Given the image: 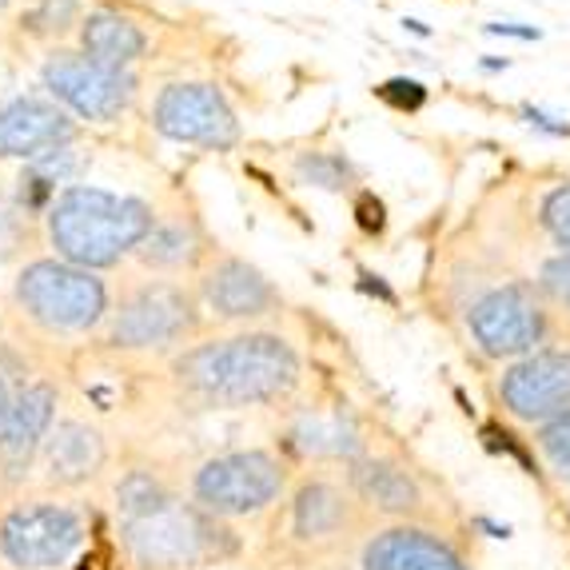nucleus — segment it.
<instances>
[{
    "instance_id": "f257e3e1",
    "label": "nucleus",
    "mask_w": 570,
    "mask_h": 570,
    "mask_svg": "<svg viewBox=\"0 0 570 570\" xmlns=\"http://www.w3.org/2000/svg\"><path fill=\"white\" fill-rule=\"evenodd\" d=\"M299 352L276 332H236L184 347L171 360V380L204 407H256L292 395Z\"/></svg>"
},
{
    "instance_id": "f03ea898",
    "label": "nucleus",
    "mask_w": 570,
    "mask_h": 570,
    "mask_svg": "<svg viewBox=\"0 0 570 570\" xmlns=\"http://www.w3.org/2000/svg\"><path fill=\"white\" fill-rule=\"evenodd\" d=\"M156 208L144 196L96 188V184H68L48 208V244L57 259L108 272L124 256H136V247L156 228Z\"/></svg>"
},
{
    "instance_id": "7ed1b4c3",
    "label": "nucleus",
    "mask_w": 570,
    "mask_h": 570,
    "mask_svg": "<svg viewBox=\"0 0 570 570\" xmlns=\"http://www.w3.org/2000/svg\"><path fill=\"white\" fill-rule=\"evenodd\" d=\"M200 295L176 276L124 279L105 320V343L112 352H176L200 335Z\"/></svg>"
},
{
    "instance_id": "20e7f679",
    "label": "nucleus",
    "mask_w": 570,
    "mask_h": 570,
    "mask_svg": "<svg viewBox=\"0 0 570 570\" xmlns=\"http://www.w3.org/2000/svg\"><path fill=\"white\" fill-rule=\"evenodd\" d=\"M12 299L24 312V320L45 335H88L112 312L105 279L57 256L29 259L20 267Z\"/></svg>"
},
{
    "instance_id": "39448f33",
    "label": "nucleus",
    "mask_w": 570,
    "mask_h": 570,
    "mask_svg": "<svg viewBox=\"0 0 570 570\" xmlns=\"http://www.w3.org/2000/svg\"><path fill=\"white\" fill-rule=\"evenodd\" d=\"M466 332L487 360L514 363L523 355L539 352L542 343H551V307L542 304V295L527 279H507V284L487 287L475 295L463 312Z\"/></svg>"
},
{
    "instance_id": "423d86ee",
    "label": "nucleus",
    "mask_w": 570,
    "mask_h": 570,
    "mask_svg": "<svg viewBox=\"0 0 570 570\" xmlns=\"http://www.w3.org/2000/svg\"><path fill=\"white\" fill-rule=\"evenodd\" d=\"M45 92L57 100L65 112L80 116L88 124H112L120 120L136 100L132 68H108L92 60L88 52L60 48L40 65Z\"/></svg>"
},
{
    "instance_id": "0eeeda50",
    "label": "nucleus",
    "mask_w": 570,
    "mask_h": 570,
    "mask_svg": "<svg viewBox=\"0 0 570 570\" xmlns=\"http://www.w3.org/2000/svg\"><path fill=\"white\" fill-rule=\"evenodd\" d=\"M153 128L171 144H200L212 153H228L239 140V120L216 85L176 80L160 88L153 105Z\"/></svg>"
},
{
    "instance_id": "6e6552de",
    "label": "nucleus",
    "mask_w": 570,
    "mask_h": 570,
    "mask_svg": "<svg viewBox=\"0 0 570 570\" xmlns=\"http://www.w3.org/2000/svg\"><path fill=\"white\" fill-rule=\"evenodd\" d=\"M284 491V466L267 451H232L196 471V503L212 514H256Z\"/></svg>"
},
{
    "instance_id": "1a4fd4ad",
    "label": "nucleus",
    "mask_w": 570,
    "mask_h": 570,
    "mask_svg": "<svg viewBox=\"0 0 570 570\" xmlns=\"http://www.w3.org/2000/svg\"><path fill=\"white\" fill-rule=\"evenodd\" d=\"M499 403L514 423L542 428L547 419L570 407V343L539 347L503 367L499 375Z\"/></svg>"
},
{
    "instance_id": "9d476101",
    "label": "nucleus",
    "mask_w": 570,
    "mask_h": 570,
    "mask_svg": "<svg viewBox=\"0 0 570 570\" xmlns=\"http://www.w3.org/2000/svg\"><path fill=\"white\" fill-rule=\"evenodd\" d=\"M219 527L200 511L180 507L171 499L160 511L128 523V547L140 567H184L219 551Z\"/></svg>"
},
{
    "instance_id": "9b49d317",
    "label": "nucleus",
    "mask_w": 570,
    "mask_h": 570,
    "mask_svg": "<svg viewBox=\"0 0 570 570\" xmlns=\"http://www.w3.org/2000/svg\"><path fill=\"white\" fill-rule=\"evenodd\" d=\"M80 542H85V523L77 511L57 503H32L0 523V551L12 567L24 570H48L72 559Z\"/></svg>"
},
{
    "instance_id": "f8f14e48",
    "label": "nucleus",
    "mask_w": 570,
    "mask_h": 570,
    "mask_svg": "<svg viewBox=\"0 0 570 570\" xmlns=\"http://www.w3.org/2000/svg\"><path fill=\"white\" fill-rule=\"evenodd\" d=\"M196 295H200V307L224 324H256L267 315L279 312V292L276 284L259 272L256 264H247L239 256H216L200 267L196 276Z\"/></svg>"
},
{
    "instance_id": "ddd939ff",
    "label": "nucleus",
    "mask_w": 570,
    "mask_h": 570,
    "mask_svg": "<svg viewBox=\"0 0 570 570\" xmlns=\"http://www.w3.org/2000/svg\"><path fill=\"white\" fill-rule=\"evenodd\" d=\"M52 423H57V387L48 380L20 383L4 407V419H0V471H4V479L17 483L20 475H29L32 459L45 448Z\"/></svg>"
},
{
    "instance_id": "4468645a",
    "label": "nucleus",
    "mask_w": 570,
    "mask_h": 570,
    "mask_svg": "<svg viewBox=\"0 0 570 570\" xmlns=\"http://www.w3.org/2000/svg\"><path fill=\"white\" fill-rule=\"evenodd\" d=\"M72 112L52 96H12L0 105V160H37L60 144H72Z\"/></svg>"
},
{
    "instance_id": "2eb2a0df",
    "label": "nucleus",
    "mask_w": 570,
    "mask_h": 570,
    "mask_svg": "<svg viewBox=\"0 0 570 570\" xmlns=\"http://www.w3.org/2000/svg\"><path fill=\"white\" fill-rule=\"evenodd\" d=\"M216 256V247L204 236L200 219L184 216V212H168V216L156 219V228L148 232L140 247H136V259H140L144 272L153 276H184V272H196Z\"/></svg>"
},
{
    "instance_id": "dca6fc26",
    "label": "nucleus",
    "mask_w": 570,
    "mask_h": 570,
    "mask_svg": "<svg viewBox=\"0 0 570 570\" xmlns=\"http://www.w3.org/2000/svg\"><path fill=\"white\" fill-rule=\"evenodd\" d=\"M363 570H466L451 542L419 527H391L363 551Z\"/></svg>"
},
{
    "instance_id": "f3484780",
    "label": "nucleus",
    "mask_w": 570,
    "mask_h": 570,
    "mask_svg": "<svg viewBox=\"0 0 570 570\" xmlns=\"http://www.w3.org/2000/svg\"><path fill=\"white\" fill-rule=\"evenodd\" d=\"M40 455H45L48 483L80 487L105 466L108 448L96 428H88V423H80V419H60L57 428L48 431Z\"/></svg>"
},
{
    "instance_id": "a211bd4d",
    "label": "nucleus",
    "mask_w": 570,
    "mask_h": 570,
    "mask_svg": "<svg viewBox=\"0 0 570 570\" xmlns=\"http://www.w3.org/2000/svg\"><path fill=\"white\" fill-rule=\"evenodd\" d=\"M80 52L108 68H132L148 52V37L132 17L116 9H92L80 20Z\"/></svg>"
},
{
    "instance_id": "6ab92c4d",
    "label": "nucleus",
    "mask_w": 570,
    "mask_h": 570,
    "mask_svg": "<svg viewBox=\"0 0 570 570\" xmlns=\"http://www.w3.org/2000/svg\"><path fill=\"white\" fill-rule=\"evenodd\" d=\"M80 168H85V156L72 144H60L52 153L29 160L20 171V208L32 212V216H48V208L57 204V196L72 184Z\"/></svg>"
},
{
    "instance_id": "aec40b11",
    "label": "nucleus",
    "mask_w": 570,
    "mask_h": 570,
    "mask_svg": "<svg viewBox=\"0 0 570 570\" xmlns=\"http://www.w3.org/2000/svg\"><path fill=\"white\" fill-rule=\"evenodd\" d=\"M352 483H355V491H360L367 503L380 507V511L407 514L419 507L415 479H411L400 463H387V459H355Z\"/></svg>"
},
{
    "instance_id": "412c9836",
    "label": "nucleus",
    "mask_w": 570,
    "mask_h": 570,
    "mask_svg": "<svg viewBox=\"0 0 570 570\" xmlns=\"http://www.w3.org/2000/svg\"><path fill=\"white\" fill-rule=\"evenodd\" d=\"M292 448L304 455H332V459H360V428L347 411H332V415H304L292 431Z\"/></svg>"
},
{
    "instance_id": "4be33fe9",
    "label": "nucleus",
    "mask_w": 570,
    "mask_h": 570,
    "mask_svg": "<svg viewBox=\"0 0 570 570\" xmlns=\"http://www.w3.org/2000/svg\"><path fill=\"white\" fill-rule=\"evenodd\" d=\"M343 519H347V503H343V494L335 487L307 483L304 491L295 494V531L304 539L340 531Z\"/></svg>"
},
{
    "instance_id": "5701e85b",
    "label": "nucleus",
    "mask_w": 570,
    "mask_h": 570,
    "mask_svg": "<svg viewBox=\"0 0 570 570\" xmlns=\"http://www.w3.org/2000/svg\"><path fill=\"white\" fill-rule=\"evenodd\" d=\"M295 180L304 188H320V191H352L360 171L343 153H299L292 160Z\"/></svg>"
},
{
    "instance_id": "b1692460",
    "label": "nucleus",
    "mask_w": 570,
    "mask_h": 570,
    "mask_svg": "<svg viewBox=\"0 0 570 570\" xmlns=\"http://www.w3.org/2000/svg\"><path fill=\"white\" fill-rule=\"evenodd\" d=\"M80 20H85L80 0H40L37 9L24 12L20 24H24V32L37 40H60L72 29H80Z\"/></svg>"
},
{
    "instance_id": "393cba45",
    "label": "nucleus",
    "mask_w": 570,
    "mask_h": 570,
    "mask_svg": "<svg viewBox=\"0 0 570 570\" xmlns=\"http://www.w3.org/2000/svg\"><path fill=\"white\" fill-rule=\"evenodd\" d=\"M116 499H120V511H124V523H132V519H144V514L160 511V507L171 503V494L156 483L148 471H128L124 483L116 487Z\"/></svg>"
},
{
    "instance_id": "a878e982",
    "label": "nucleus",
    "mask_w": 570,
    "mask_h": 570,
    "mask_svg": "<svg viewBox=\"0 0 570 570\" xmlns=\"http://www.w3.org/2000/svg\"><path fill=\"white\" fill-rule=\"evenodd\" d=\"M534 287H539L542 304L551 307V315H562L570 324V256L567 252H554V256L542 259Z\"/></svg>"
},
{
    "instance_id": "bb28decb",
    "label": "nucleus",
    "mask_w": 570,
    "mask_h": 570,
    "mask_svg": "<svg viewBox=\"0 0 570 570\" xmlns=\"http://www.w3.org/2000/svg\"><path fill=\"white\" fill-rule=\"evenodd\" d=\"M539 228L551 236L554 252H567L570 256V180H562V184H554V188L542 191Z\"/></svg>"
},
{
    "instance_id": "cd10ccee",
    "label": "nucleus",
    "mask_w": 570,
    "mask_h": 570,
    "mask_svg": "<svg viewBox=\"0 0 570 570\" xmlns=\"http://www.w3.org/2000/svg\"><path fill=\"white\" fill-rule=\"evenodd\" d=\"M534 448L542 451L547 466H551L559 479H570V407L559 411L554 419H547L539 431H534Z\"/></svg>"
},
{
    "instance_id": "c85d7f7f",
    "label": "nucleus",
    "mask_w": 570,
    "mask_h": 570,
    "mask_svg": "<svg viewBox=\"0 0 570 570\" xmlns=\"http://www.w3.org/2000/svg\"><path fill=\"white\" fill-rule=\"evenodd\" d=\"M375 96H380L387 108H395V112H419V108L428 105V88L419 85V80H411V77L383 80V85L375 88Z\"/></svg>"
},
{
    "instance_id": "c756f323",
    "label": "nucleus",
    "mask_w": 570,
    "mask_h": 570,
    "mask_svg": "<svg viewBox=\"0 0 570 570\" xmlns=\"http://www.w3.org/2000/svg\"><path fill=\"white\" fill-rule=\"evenodd\" d=\"M352 212H355V224H360L363 236H383V228H387V208H383V200L375 196V191H360Z\"/></svg>"
},
{
    "instance_id": "7c9ffc66",
    "label": "nucleus",
    "mask_w": 570,
    "mask_h": 570,
    "mask_svg": "<svg viewBox=\"0 0 570 570\" xmlns=\"http://www.w3.org/2000/svg\"><path fill=\"white\" fill-rule=\"evenodd\" d=\"M523 120L531 124L534 132H547V136H554V140H567V136H570V124L559 120V116H551L547 108L523 105Z\"/></svg>"
},
{
    "instance_id": "2f4dec72",
    "label": "nucleus",
    "mask_w": 570,
    "mask_h": 570,
    "mask_svg": "<svg viewBox=\"0 0 570 570\" xmlns=\"http://www.w3.org/2000/svg\"><path fill=\"white\" fill-rule=\"evenodd\" d=\"M355 276H360V279H355V287H360L363 295H371V299H380V304H387V307L400 304V295L391 292L387 279H383V276H375V272H367V267H360Z\"/></svg>"
},
{
    "instance_id": "473e14b6",
    "label": "nucleus",
    "mask_w": 570,
    "mask_h": 570,
    "mask_svg": "<svg viewBox=\"0 0 570 570\" xmlns=\"http://www.w3.org/2000/svg\"><path fill=\"white\" fill-rule=\"evenodd\" d=\"M487 37H511V40H542V29H534V24H514V20H494V24H487Z\"/></svg>"
},
{
    "instance_id": "72a5a7b5",
    "label": "nucleus",
    "mask_w": 570,
    "mask_h": 570,
    "mask_svg": "<svg viewBox=\"0 0 570 570\" xmlns=\"http://www.w3.org/2000/svg\"><path fill=\"white\" fill-rule=\"evenodd\" d=\"M479 68H483V72H507V68H511V60H507V57H483V60H479Z\"/></svg>"
},
{
    "instance_id": "f704fd0d",
    "label": "nucleus",
    "mask_w": 570,
    "mask_h": 570,
    "mask_svg": "<svg viewBox=\"0 0 570 570\" xmlns=\"http://www.w3.org/2000/svg\"><path fill=\"white\" fill-rule=\"evenodd\" d=\"M9 400H12V387H9V380H4V371H0V419H4V407H9Z\"/></svg>"
},
{
    "instance_id": "c9c22d12",
    "label": "nucleus",
    "mask_w": 570,
    "mask_h": 570,
    "mask_svg": "<svg viewBox=\"0 0 570 570\" xmlns=\"http://www.w3.org/2000/svg\"><path fill=\"white\" fill-rule=\"evenodd\" d=\"M403 29H407V32H415V37H431V29H428V24H423V20H415V17H407V20H403Z\"/></svg>"
}]
</instances>
